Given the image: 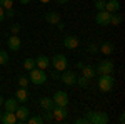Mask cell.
Returning <instances> with one entry per match:
<instances>
[{"instance_id":"8","label":"cell","mask_w":125,"mask_h":124,"mask_svg":"<svg viewBox=\"0 0 125 124\" xmlns=\"http://www.w3.org/2000/svg\"><path fill=\"white\" fill-rule=\"evenodd\" d=\"M52 114H53L55 121H63L68 112H67V107H63V106H53L52 107Z\"/></svg>"},{"instance_id":"20","label":"cell","mask_w":125,"mask_h":124,"mask_svg":"<svg viewBox=\"0 0 125 124\" xmlns=\"http://www.w3.org/2000/svg\"><path fill=\"white\" fill-rule=\"evenodd\" d=\"M45 20H47L48 24H52V25H57L58 22H60V15H58L57 12H48L47 15H45Z\"/></svg>"},{"instance_id":"37","label":"cell","mask_w":125,"mask_h":124,"mask_svg":"<svg viewBox=\"0 0 125 124\" xmlns=\"http://www.w3.org/2000/svg\"><path fill=\"white\" fill-rule=\"evenodd\" d=\"M118 123H120V124H124V123H125V116H124V112H122V114H120V117H118Z\"/></svg>"},{"instance_id":"28","label":"cell","mask_w":125,"mask_h":124,"mask_svg":"<svg viewBox=\"0 0 125 124\" xmlns=\"http://www.w3.org/2000/svg\"><path fill=\"white\" fill-rule=\"evenodd\" d=\"M29 77L27 76H20L19 77V84H20V87H25V89H27V86H29Z\"/></svg>"},{"instance_id":"36","label":"cell","mask_w":125,"mask_h":124,"mask_svg":"<svg viewBox=\"0 0 125 124\" xmlns=\"http://www.w3.org/2000/svg\"><path fill=\"white\" fill-rule=\"evenodd\" d=\"M52 79H55V81H58V79H60V74H58V70L52 72Z\"/></svg>"},{"instance_id":"30","label":"cell","mask_w":125,"mask_h":124,"mask_svg":"<svg viewBox=\"0 0 125 124\" xmlns=\"http://www.w3.org/2000/svg\"><path fill=\"white\" fill-rule=\"evenodd\" d=\"M95 9L97 10H105V0H95Z\"/></svg>"},{"instance_id":"18","label":"cell","mask_w":125,"mask_h":124,"mask_svg":"<svg viewBox=\"0 0 125 124\" xmlns=\"http://www.w3.org/2000/svg\"><path fill=\"white\" fill-rule=\"evenodd\" d=\"M118 9H120L118 0H108V2H105V10L107 12L114 14V12H118Z\"/></svg>"},{"instance_id":"9","label":"cell","mask_w":125,"mask_h":124,"mask_svg":"<svg viewBox=\"0 0 125 124\" xmlns=\"http://www.w3.org/2000/svg\"><path fill=\"white\" fill-rule=\"evenodd\" d=\"M30 111L27 106H17L15 109V116H17V121L19 123H27V117H29Z\"/></svg>"},{"instance_id":"13","label":"cell","mask_w":125,"mask_h":124,"mask_svg":"<svg viewBox=\"0 0 125 124\" xmlns=\"http://www.w3.org/2000/svg\"><path fill=\"white\" fill-rule=\"evenodd\" d=\"M15 99H17L19 102H22V104L27 102V101H29V91H27L25 87H20L19 91L15 92Z\"/></svg>"},{"instance_id":"4","label":"cell","mask_w":125,"mask_h":124,"mask_svg":"<svg viewBox=\"0 0 125 124\" xmlns=\"http://www.w3.org/2000/svg\"><path fill=\"white\" fill-rule=\"evenodd\" d=\"M52 101H53V104L55 106H63V107H67L68 104V94L65 91H57L53 97H52Z\"/></svg>"},{"instance_id":"39","label":"cell","mask_w":125,"mask_h":124,"mask_svg":"<svg viewBox=\"0 0 125 124\" xmlns=\"http://www.w3.org/2000/svg\"><path fill=\"white\" fill-rule=\"evenodd\" d=\"M57 27H58L60 30H63V27H65V25H63V22H58V24H57Z\"/></svg>"},{"instance_id":"11","label":"cell","mask_w":125,"mask_h":124,"mask_svg":"<svg viewBox=\"0 0 125 124\" xmlns=\"http://www.w3.org/2000/svg\"><path fill=\"white\" fill-rule=\"evenodd\" d=\"M0 123H3V124H15V123H19V121H17V116H15V112L5 111V112L2 114V119H0Z\"/></svg>"},{"instance_id":"12","label":"cell","mask_w":125,"mask_h":124,"mask_svg":"<svg viewBox=\"0 0 125 124\" xmlns=\"http://www.w3.org/2000/svg\"><path fill=\"white\" fill-rule=\"evenodd\" d=\"M22 45V40H20L19 35H10L9 37V49L10 50H13V52H17Z\"/></svg>"},{"instance_id":"22","label":"cell","mask_w":125,"mask_h":124,"mask_svg":"<svg viewBox=\"0 0 125 124\" xmlns=\"http://www.w3.org/2000/svg\"><path fill=\"white\" fill-rule=\"evenodd\" d=\"M122 22H124V15H122V14H118V12L110 14V24H112V25H120Z\"/></svg>"},{"instance_id":"34","label":"cell","mask_w":125,"mask_h":124,"mask_svg":"<svg viewBox=\"0 0 125 124\" xmlns=\"http://www.w3.org/2000/svg\"><path fill=\"white\" fill-rule=\"evenodd\" d=\"M5 20V9L0 5V22H3Z\"/></svg>"},{"instance_id":"40","label":"cell","mask_w":125,"mask_h":124,"mask_svg":"<svg viewBox=\"0 0 125 124\" xmlns=\"http://www.w3.org/2000/svg\"><path fill=\"white\" fill-rule=\"evenodd\" d=\"M20 3L22 5H27V3H30V0H20Z\"/></svg>"},{"instance_id":"24","label":"cell","mask_w":125,"mask_h":124,"mask_svg":"<svg viewBox=\"0 0 125 124\" xmlns=\"http://www.w3.org/2000/svg\"><path fill=\"white\" fill-rule=\"evenodd\" d=\"M43 123H52V121H55L53 119V114H52V111H47V109H43Z\"/></svg>"},{"instance_id":"26","label":"cell","mask_w":125,"mask_h":124,"mask_svg":"<svg viewBox=\"0 0 125 124\" xmlns=\"http://www.w3.org/2000/svg\"><path fill=\"white\" fill-rule=\"evenodd\" d=\"M75 84H78V87H83V89H85L87 86H88V79H87V77H77V81H75Z\"/></svg>"},{"instance_id":"3","label":"cell","mask_w":125,"mask_h":124,"mask_svg":"<svg viewBox=\"0 0 125 124\" xmlns=\"http://www.w3.org/2000/svg\"><path fill=\"white\" fill-rule=\"evenodd\" d=\"M50 64L55 67V70L58 72H62V70H65L68 66V60L65 55H62V54H57V55H53V57L50 59Z\"/></svg>"},{"instance_id":"43","label":"cell","mask_w":125,"mask_h":124,"mask_svg":"<svg viewBox=\"0 0 125 124\" xmlns=\"http://www.w3.org/2000/svg\"><path fill=\"white\" fill-rule=\"evenodd\" d=\"M40 2H42V3H48L50 0H40Z\"/></svg>"},{"instance_id":"44","label":"cell","mask_w":125,"mask_h":124,"mask_svg":"<svg viewBox=\"0 0 125 124\" xmlns=\"http://www.w3.org/2000/svg\"><path fill=\"white\" fill-rule=\"evenodd\" d=\"M0 119H2V112H0Z\"/></svg>"},{"instance_id":"27","label":"cell","mask_w":125,"mask_h":124,"mask_svg":"<svg viewBox=\"0 0 125 124\" xmlns=\"http://www.w3.org/2000/svg\"><path fill=\"white\" fill-rule=\"evenodd\" d=\"M9 64V54L5 50H0V66H5Z\"/></svg>"},{"instance_id":"14","label":"cell","mask_w":125,"mask_h":124,"mask_svg":"<svg viewBox=\"0 0 125 124\" xmlns=\"http://www.w3.org/2000/svg\"><path fill=\"white\" fill-rule=\"evenodd\" d=\"M3 106H5V111H10V112H15L17 106H19V101L13 97V99H3Z\"/></svg>"},{"instance_id":"15","label":"cell","mask_w":125,"mask_h":124,"mask_svg":"<svg viewBox=\"0 0 125 124\" xmlns=\"http://www.w3.org/2000/svg\"><path fill=\"white\" fill-rule=\"evenodd\" d=\"M63 45L67 49H77L78 45V39L75 35H67V37L63 39Z\"/></svg>"},{"instance_id":"5","label":"cell","mask_w":125,"mask_h":124,"mask_svg":"<svg viewBox=\"0 0 125 124\" xmlns=\"http://www.w3.org/2000/svg\"><path fill=\"white\" fill-rule=\"evenodd\" d=\"M95 70L98 72V74H112V72H114V62H112L110 59H107V60H102Z\"/></svg>"},{"instance_id":"33","label":"cell","mask_w":125,"mask_h":124,"mask_svg":"<svg viewBox=\"0 0 125 124\" xmlns=\"http://www.w3.org/2000/svg\"><path fill=\"white\" fill-rule=\"evenodd\" d=\"M13 15H15V10H13V9H5V19H7V17L12 19Z\"/></svg>"},{"instance_id":"42","label":"cell","mask_w":125,"mask_h":124,"mask_svg":"<svg viewBox=\"0 0 125 124\" xmlns=\"http://www.w3.org/2000/svg\"><path fill=\"white\" fill-rule=\"evenodd\" d=\"M3 104V97H2V96H0V106Z\"/></svg>"},{"instance_id":"21","label":"cell","mask_w":125,"mask_h":124,"mask_svg":"<svg viewBox=\"0 0 125 124\" xmlns=\"http://www.w3.org/2000/svg\"><path fill=\"white\" fill-rule=\"evenodd\" d=\"M82 76L87 77V79H92V77L97 76V70L94 69V67H90V66H83L82 67Z\"/></svg>"},{"instance_id":"7","label":"cell","mask_w":125,"mask_h":124,"mask_svg":"<svg viewBox=\"0 0 125 124\" xmlns=\"http://www.w3.org/2000/svg\"><path fill=\"white\" fill-rule=\"evenodd\" d=\"M95 22L98 25H102V27L110 25V12H107V10H98V14L95 15Z\"/></svg>"},{"instance_id":"19","label":"cell","mask_w":125,"mask_h":124,"mask_svg":"<svg viewBox=\"0 0 125 124\" xmlns=\"http://www.w3.org/2000/svg\"><path fill=\"white\" fill-rule=\"evenodd\" d=\"M53 101H52V97H40V107L42 109H47V111H52V107H53Z\"/></svg>"},{"instance_id":"41","label":"cell","mask_w":125,"mask_h":124,"mask_svg":"<svg viewBox=\"0 0 125 124\" xmlns=\"http://www.w3.org/2000/svg\"><path fill=\"white\" fill-rule=\"evenodd\" d=\"M68 0H57V3H60V5H63V3H67Z\"/></svg>"},{"instance_id":"17","label":"cell","mask_w":125,"mask_h":124,"mask_svg":"<svg viewBox=\"0 0 125 124\" xmlns=\"http://www.w3.org/2000/svg\"><path fill=\"white\" fill-rule=\"evenodd\" d=\"M98 50H100L102 54H105V55H110V54L115 50V45H114L112 42H104V44L98 47Z\"/></svg>"},{"instance_id":"25","label":"cell","mask_w":125,"mask_h":124,"mask_svg":"<svg viewBox=\"0 0 125 124\" xmlns=\"http://www.w3.org/2000/svg\"><path fill=\"white\" fill-rule=\"evenodd\" d=\"M23 67H25V70H32V69L35 67V59H25Z\"/></svg>"},{"instance_id":"1","label":"cell","mask_w":125,"mask_h":124,"mask_svg":"<svg viewBox=\"0 0 125 124\" xmlns=\"http://www.w3.org/2000/svg\"><path fill=\"white\" fill-rule=\"evenodd\" d=\"M29 81L32 84H35V86H42V84H45L47 82V74H45V70L43 69H39V67H33L32 70H29Z\"/></svg>"},{"instance_id":"38","label":"cell","mask_w":125,"mask_h":124,"mask_svg":"<svg viewBox=\"0 0 125 124\" xmlns=\"http://www.w3.org/2000/svg\"><path fill=\"white\" fill-rule=\"evenodd\" d=\"M75 124H87V123H85V119H83V117H80V119L75 121Z\"/></svg>"},{"instance_id":"23","label":"cell","mask_w":125,"mask_h":124,"mask_svg":"<svg viewBox=\"0 0 125 124\" xmlns=\"http://www.w3.org/2000/svg\"><path fill=\"white\" fill-rule=\"evenodd\" d=\"M27 123H30V124H43V117H42V116H32V117H27Z\"/></svg>"},{"instance_id":"32","label":"cell","mask_w":125,"mask_h":124,"mask_svg":"<svg viewBox=\"0 0 125 124\" xmlns=\"http://www.w3.org/2000/svg\"><path fill=\"white\" fill-rule=\"evenodd\" d=\"M10 32H12L13 35H17V34L20 32V25H19V24H13V25H12V29H10Z\"/></svg>"},{"instance_id":"6","label":"cell","mask_w":125,"mask_h":124,"mask_svg":"<svg viewBox=\"0 0 125 124\" xmlns=\"http://www.w3.org/2000/svg\"><path fill=\"white\" fill-rule=\"evenodd\" d=\"M62 82L65 84V86H75V81H77V76H75V72H72V70H62Z\"/></svg>"},{"instance_id":"29","label":"cell","mask_w":125,"mask_h":124,"mask_svg":"<svg viewBox=\"0 0 125 124\" xmlns=\"http://www.w3.org/2000/svg\"><path fill=\"white\" fill-rule=\"evenodd\" d=\"M0 5L3 9H12L13 7V0H0Z\"/></svg>"},{"instance_id":"35","label":"cell","mask_w":125,"mask_h":124,"mask_svg":"<svg viewBox=\"0 0 125 124\" xmlns=\"http://www.w3.org/2000/svg\"><path fill=\"white\" fill-rule=\"evenodd\" d=\"M90 116H92V111H88V112H85V117H83V119H85V123H87V124L90 123Z\"/></svg>"},{"instance_id":"31","label":"cell","mask_w":125,"mask_h":124,"mask_svg":"<svg viewBox=\"0 0 125 124\" xmlns=\"http://www.w3.org/2000/svg\"><path fill=\"white\" fill-rule=\"evenodd\" d=\"M88 52H90V54L98 52V45H97V44H88Z\"/></svg>"},{"instance_id":"10","label":"cell","mask_w":125,"mask_h":124,"mask_svg":"<svg viewBox=\"0 0 125 124\" xmlns=\"http://www.w3.org/2000/svg\"><path fill=\"white\" fill-rule=\"evenodd\" d=\"M90 123L92 124H107L108 123V116L105 112H92Z\"/></svg>"},{"instance_id":"2","label":"cell","mask_w":125,"mask_h":124,"mask_svg":"<svg viewBox=\"0 0 125 124\" xmlns=\"http://www.w3.org/2000/svg\"><path fill=\"white\" fill-rule=\"evenodd\" d=\"M115 86V79L112 74H100V79H98V89L102 92H108L112 91Z\"/></svg>"},{"instance_id":"16","label":"cell","mask_w":125,"mask_h":124,"mask_svg":"<svg viewBox=\"0 0 125 124\" xmlns=\"http://www.w3.org/2000/svg\"><path fill=\"white\" fill-rule=\"evenodd\" d=\"M50 66V60H48L47 55H39V57L35 59V67H39V69H47V67Z\"/></svg>"}]
</instances>
